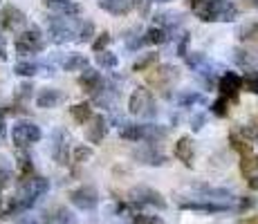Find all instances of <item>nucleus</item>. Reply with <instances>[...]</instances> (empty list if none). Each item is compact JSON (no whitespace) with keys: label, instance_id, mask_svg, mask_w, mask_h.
<instances>
[{"label":"nucleus","instance_id":"1","mask_svg":"<svg viewBox=\"0 0 258 224\" xmlns=\"http://www.w3.org/2000/svg\"><path fill=\"white\" fill-rule=\"evenodd\" d=\"M193 14L202 23H234L238 18V7L231 0H200Z\"/></svg>","mask_w":258,"mask_h":224},{"label":"nucleus","instance_id":"2","mask_svg":"<svg viewBox=\"0 0 258 224\" xmlns=\"http://www.w3.org/2000/svg\"><path fill=\"white\" fill-rule=\"evenodd\" d=\"M184 63H186V67L191 69V72L198 74V79H200L207 88L216 86V74L218 72H225V67L218 65L216 61H211V58L207 56V54H202V52H186L184 54Z\"/></svg>","mask_w":258,"mask_h":224},{"label":"nucleus","instance_id":"3","mask_svg":"<svg viewBox=\"0 0 258 224\" xmlns=\"http://www.w3.org/2000/svg\"><path fill=\"white\" fill-rule=\"evenodd\" d=\"M128 112L133 117L140 119H153L157 114V106H155V97L146 86H137L131 92V99H128Z\"/></svg>","mask_w":258,"mask_h":224},{"label":"nucleus","instance_id":"4","mask_svg":"<svg viewBox=\"0 0 258 224\" xmlns=\"http://www.w3.org/2000/svg\"><path fill=\"white\" fill-rule=\"evenodd\" d=\"M79 25L81 21H74V16H52L47 18V32L52 43L63 45V43H70L77 38L79 32Z\"/></svg>","mask_w":258,"mask_h":224},{"label":"nucleus","instance_id":"5","mask_svg":"<svg viewBox=\"0 0 258 224\" xmlns=\"http://www.w3.org/2000/svg\"><path fill=\"white\" fill-rule=\"evenodd\" d=\"M175 81H180V69H177L175 65H168V63H162V65L151 69V74H148V83H151L155 90H160L166 99L171 97L168 90L173 88Z\"/></svg>","mask_w":258,"mask_h":224},{"label":"nucleus","instance_id":"6","mask_svg":"<svg viewBox=\"0 0 258 224\" xmlns=\"http://www.w3.org/2000/svg\"><path fill=\"white\" fill-rule=\"evenodd\" d=\"M128 202H133L137 208L142 206H155L157 211H164V208L168 206L164 195H162L160 191H155V188L151 186H135L128 191Z\"/></svg>","mask_w":258,"mask_h":224},{"label":"nucleus","instance_id":"7","mask_svg":"<svg viewBox=\"0 0 258 224\" xmlns=\"http://www.w3.org/2000/svg\"><path fill=\"white\" fill-rule=\"evenodd\" d=\"M14 45H16V52L21 56H29V54H38L45 49V38H43V32L38 27H29L25 32H18Z\"/></svg>","mask_w":258,"mask_h":224},{"label":"nucleus","instance_id":"8","mask_svg":"<svg viewBox=\"0 0 258 224\" xmlns=\"http://www.w3.org/2000/svg\"><path fill=\"white\" fill-rule=\"evenodd\" d=\"M41 137H43L41 128H38L36 123H32V121H18L16 126L12 128V139H14V143H16L18 148L32 146V143L41 141Z\"/></svg>","mask_w":258,"mask_h":224},{"label":"nucleus","instance_id":"9","mask_svg":"<svg viewBox=\"0 0 258 224\" xmlns=\"http://www.w3.org/2000/svg\"><path fill=\"white\" fill-rule=\"evenodd\" d=\"M216 88H218V92H220V97H225L229 103H236L238 94L242 92V77L236 72L225 69V72L220 74V79H218Z\"/></svg>","mask_w":258,"mask_h":224},{"label":"nucleus","instance_id":"10","mask_svg":"<svg viewBox=\"0 0 258 224\" xmlns=\"http://www.w3.org/2000/svg\"><path fill=\"white\" fill-rule=\"evenodd\" d=\"M70 202L79 211H94L99 206V191L90 184H83L70 193Z\"/></svg>","mask_w":258,"mask_h":224},{"label":"nucleus","instance_id":"11","mask_svg":"<svg viewBox=\"0 0 258 224\" xmlns=\"http://www.w3.org/2000/svg\"><path fill=\"white\" fill-rule=\"evenodd\" d=\"M52 157L58 166H68L70 164V134L63 128H56L52 132Z\"/></svg>","mask_w":258,"mask_h":224},{"label":"nucleus","instance_id":"12","mask_svg":"<svg viewBox=\"0 0 258 224\" xmlns=\"http://www.w3.org/2000/svg\"><path fill=\"white\" fill-rule=\"evenodd\" d=\"M177 208L180 211H193V213H225L229 211V204H220V202H211V200H205V197H196V200H182L177 202Z\"/></svg>","mask_w":258,"mask_h":224},{"label":"nucleus","instance_id":"13","mask_svg":"<svg viewBox=\"0 0 258 224\" xmlns=\"http://www.w3.org/2000/svg\"><path fill=\"white\" fill-rule=\"evenodd\" d=\"M27 25V16L14 5H5L0 9V27L5 32H21V29Z\"/></svg>","mask_w":258,"mask_h":224},{"label":"nucleus","instance_id":"14","mask_svg":"<svg viewBox=\"0 0 258 224\" xmlns=\"http://www.w3.org/2000/svg\"><path fill=\"white\" fill-rule=\"evenodd\" d=\"M79 86H81V90L86 94H90V97H94V94L99 92L103 86H106V79L101 77V72L94 67H83L81 74H79Z\"/></svg>","mask_w":258,"mask_h":224},{"label":"nucleus","instance_id":"15","mask_svg":"<svg viewBox=\"0 0 258 224\" xmlns=\"http://www.w3.org/2000/svg\"><path fill=\"white\" fill-rule=\"evenodd\" d=\"M173 157L177 162H182L186 168L193 166V157H196V141H193L191 134H182L180 139L173 146Z\"/></svg>","mask_w":258,"mask_h":224},{"label":"nucleus","instance_id":"16","mask_svg":"<svg viewBox=\"0 0 258 224\" xmlns=\"http://www.w3.org/2000/svg\"><path fill=\"white\" fill-rule=\"evenodd\" d=\"M86 137H88V141L94 143V146H99V143L106 139V134H108V119L103 117V114H92V119L86 123Z\"/></svg>","mask_w":258,"mask_h":224},{"label":"nucleus","instance_id":"17","mask_svg":"<svg viewBox=\"0 0 258 224\" xmlns=\"http://www.w3.org/2000/svg\"><path fill=\"white\" fill-rule=\"evenodd\" d=\"M133 157L137 159V164H144V166H166L168 164V159L160 151H155L153 143H146V146L133 151Z\"/></svg>","mask_w":258,"mask_h":224},{"label":"nucleus","instance_id":"18","mask_svg":"<svg viewBox=\"0 0 258 224\" xmlns=\"http://www.w3.org/2000/svg\"><path fill=\"white\" fill-rule=\"evenodd\" d=\"M43 5L54 16H79L81 14V5L74 0H43Z\"/></svg>","mask_w":258,"mask_h":224},{"label":"nucleus","instance_id":"19","mask_svg":"<svg viewBox=\"0 0 258 224\" xmlns=\"http://www.w3.org/2000/svg\"><path fill=\"white\" fill-rule=\"evenodd\" d=\"M14 72L18 74V77H34V74H52L54 67L49 65V63H36V61H21L16 63V67H14Z\"/></svg>","mask_w":258,"mask_h":224},{"label":"nucleus","instance_id":"20","mask_svg":"<svg viewBox=\"0 0 258 224\" xmlns=\"http://www.w3.org/2000/svg\"><path fill=\"white\" fill-rule=\"evenodd\" d=\"M63 92L61 90H56V88H43L41 92H38V97H36V106L38 108H43V110H52V108H56L58 103L63 101Z\"/></svg>","mask_w":258,"mask_h":224},{"label":"nucleus","instance_id":"21","mask_svg":"<svg viewBox=\"0 0 258 224\" xmlns=\"http://www.w3.org/2000/svg\"><path fill=\"white\" fill-rule=\"evenodd\" d=\"M234 61L245 69V72H251V69H258V52L247 49V47H236L234 49Z\"/></svg>","mask_w":258,"mask_h":224},{"label":"nucleus","instance_id":"22","mask_svg":"<svg viewBox=\"0 0 258 224\" xmlns=\"http://www.w3.org/2000/svg\"><path fill=\"white\" fill-rule=\"evenodd\" d=\"M99 7L112 16H126L133 9V0H99Z\"/></svg>","mask_w":258,"mask_h":224},{"label":"nucleus","instance_id":"23","mask_svg":"<svg viewBox=\"0 0 258 224\" xmlns=\"http://www.w3.org/2000/svg\"><path fill=\"white\" fill-rule=\"evenodd\" d=\"M229 143H231V148L238 153L240 157H249V155H254V146H251V141L245 137V134H240V132H231L229 134Z\"/></svg>","mask_w":258,"mask_h":224},{"label":"nucleus","instance_id":"24","mask_svg":"<svg viewBox=\"0 0 258 224\" xmlns=\"http://www.w3.org/2000/svg\"><path fill=\"white\" fill-rule=\"evenodd\" d=\"M119 137L126 139V141H144V123H123L119 128Z\"/></svg>","mask_w":258,"mask_h":224},{"label":"nucleus","instance_id":"25","mask_svg":"<svg viewBox=\"0 0 258 224\" xmlns=\"http://www.w3.org/2000/svg\"><path fill=\"white\" fill-rule=\"evenodd\" d=\"M70 114H72V119L79 123V126H86V123L92 119L94 112H92V106H90V103L83 101V103H74V106L70 108Z\"/></svg>","mask_w":258,"mask_h":224},{"label":"nucleus","instance_id":"26","mask_svg":"<svg viewBox=\"0 0 258 224\" xmlns=\"http://www.w3.org/2000/svg\"><path fill=\"white\" fill-rule=\"evenodd\" d=\"M61 67L66 69V72H81L83 67H88V58L83 56V54H79V52H72V54H68V56L63 58Z\"/></svg>","mask_w":258,"mask_h":224},{"label":"nucleus","instance_id":"27","mask_svg":"<svg viewBox=\"0 0 258 224\" xmlns=\"http://www.w3.org/2000/svg\"><path fill=\"white\" fill-rule=\"evenodd\" d=\"M142 36H144V41H146V45H164V43L171 41V38H168V34H166V29L157 27V25L148 27Z\"/></svg>","mask_w":258,"mask_h":224},{"label":"nucleus","instance_id":"28","mask_svg":"<svg viewBox=\"0 0 258 224\" xmlns=\"http://www.w3.org/2000/svg\"><path fill=\"white\" fill-rule=\"evenodd\" d=\"M45 220L49 224H77V217H74L72 211H68L66 206L54 208V213H52V215H47Z\"/></svg>","mask_w":258,"mask_h":224},{"label":"nucleus","instance_id":"29","mask_svg":"<svg viewBox=\"0 0 258 224\" xmlns=\"http://www.w3.org/2000/svg\"><path fill=\"white\" fill-rule=\"evenodd\" d=\"M157 61H160V54H157V52L142 54V56L137 58L135 63H133V72H146V69H151Z\"/></svg>","mask_w":258,"mask_h":224},{"label":"nucleus","instance_id":"30","mask_svg":"<svg viewBox=\"0 0 258 224\" xmlns=\"http://www.w3.org/2000/svg\"><path fill=\"white\" fill-rule=\"evenodd\" d=\"M94 61H97V65L101 67V69H115V67L119 65L117 54H112L110 49H103V52H97Z\"/></svg>","mask_w":258,"mask_h":224},{"label":"nucleus","instance_id":"31","mask_svg":"<svg viewBox=\"0 0 258 224\" xmlns=\"http://www.w3.org/2000/svg\"><path fill=\"white\" fill-rule=\"evenodd\" d=\"M238 38L245 43H258V23H245L238 27Z\"/></svg>","mask_w":258,"mask_h":224},{"label":"nucleus","instance_id":"32","mask_svg":"<svg viewBox=\"0 0 258 224\" xmlns=\"http://www.w3.org/2000/svg\"><path fill=\"white\" fill-rule=\"evenodd\" d=\"M240 173L247 177H258V155L240 157Z\"/></svg>","mask_w":258,"mask_h":224},{"label":"nucleus","instance_id":"33","mask_svg":"<svg viewBox=\"0 0 258 224\" xmlns=\"http://www.w3.org/2000/svg\"><path fill=\"white\" fill-rule=\"evenodd\" d=\"M12 177H14V173H12V164H9V159L0 157V193L12 184Z\"/></svg>","mask_w":258,"mask_h":224},{"label":"nucleus","instance_id":"34","mask_svg":"<svg viewBox=\"0 0 258 224\" xmlns=\"http://www.w3.org/2000/svg\"><path fill=\"white\" fill-rule=\"evenodd\" d=\"M92 36H94V23L92 21H81L79 32H77V41L79 43H90Z\"/></svg>","mask_w":258,"mask_h":224},{"label":"nucleus","instance_id":"35","mask_svg":"<svg viewBox=\"0 0 258 224\" xmlns=\"http://www.w3.org/2000/svg\"><path fill=\"white\" fill-rule=\"evenodd\" d=\"M202 101H205V97L200 92H184L177 97V106L180 108H193L196 103H202Z\"/></svg>","mask_w":258,"mask_h":224},{"label":"nucleus","instance_id":"36","mask_svg":"<svg viewBox=\"0 0 258 224\" xmlns=\"http://www.w3.org/2000/svg\"><path fill=\"white\" fill-rule=\"evenodd\" d=\"M92 155H94V151L90 146H77L72 151V162L74 164H86V162L92 159Z\"/></svg>","mask_w":258,"mask_h":224},{"label":"nucleus","instance_id":"37","mask_svg":"<svg viewBox=\"0 0 258 224\" xmlns=\"http://www.w3.org/2000/svg\"><path fill=\"white\" fill-rule=\"evenodd\" d=\"M18 175H21V182L34 175V164L27 155H21V159H18Z\"/></svg>","mask_w":258,"mask_h":224},{"label":"nucleus","instance_id":"38","mask_svg":"<svg viewBox=\"0 0 258 224\" xmlns=\"http://www.w3.org/2000/svg\"><path fill=\"white\" fill-rule=\"evenodd\" d=\"M209 110H211V114H216V117L225 119L227 114H229V101H227L225 97H218L216 101L209 106Z\"/></svg>","mask_w":258,"mask_h":224},{"label":"nucleus","instance_id":"39","mask_svg":"<svg viewBox=\"0 0 258 224\" xmlns=\"http://www.w3.org/2000/svg\"><path fill=\"white\" fill-rule=\"evenodd\" d=\"M110 41H112V36L108 32H101L97 38L92 41V49H94V54L97 52H103V49H108V45H110Z\"/></svg>","mask_w":258,"mask_h":224},{"label":"nucleus","instance_id":"40","mask_svg":"<svg viewBox=\"0 0 258 224\" xmlns=\"http://www.w3.org/2000/svg\"><path fill=\"white\" fill-rule=\"evenodd\" d=\"M133 224H164L160 215H148V213H135L133 215Z\"/></svg>","mask_w":258,"mask_h":224},{"label":"nucleus","instance_id":"41","mask_svg":"<svg viewBox=\"0 0 258 224\" xmlns=\"http://www.w3.org/2000/svg\"><path fill=\"white\" fill-rule=\"evenodd\" d=\"M188 41H191V36H188L186 32H180V41H177V56L184 58V54L188 52Z\"/></svg>","mask_w":258,"mask_h":224},{"label":"nucleus","instance_id":"42","mask_svg":"<svg viewBox=\"0 0 258 224\" xmlns=\"http://www.w3.org/2000/svg\"><path fill=\"white\" fill-rule=\"evenodd\" d=\"M205 112H198V114H193L191 117V130L193 132H200L202 128H205Z\"/></svg>","mask_w":258,"mask_h":224},{"label":"nucleus","instance_id":"43","mask_svg":"<svg viewBox=\"0 0 258 224\" xmlns=\"http://www.w3.org/2000/svg\"><path fill=\"white\" fill-rule=\"evenodd\" d=\"M32 83H23L21 88H18V92H16V99L18 101H27L29 97H32Z\"/></svg>","mask_w":258,"mask_h":224},{"label":"nucleus","instance_id":"44","mask_svg":"<svg viewBox=\"0 0 258 224\" xmlns=\"http://www.w3.org/2000/svg\"><path fill=\"white\" fill-rule=\"evenodd\" d=\"M5 117H7V108H0V143L7 139V126H5Z\"/></svg>","mask_w":258,"mask_h":224},{"label":"nucleus","instance_id":"45","mask_svg":"<svg viewBox=\"0 0 258 224\" xmlns=\"http://www.w3.org/2000/svg\"><path fill=\"white\" fill-rule=\"evenodd\" d=\"M16 224H41V220H38L36 215H27V213H21L18 215V220Z\"/></svg>","mask_w":258,"mask_h":224},{"label":"nucleus","instance_id":"46","mask_svg":"<svg viewBox=\"0 0 258 224\" xmlns=\"http://www.w3.org/2000/svg\"><path fill=\"white\" fill-rule=\"evenodd\" d=\"M0 58H3V61L7 58V47H5V38L3 36H0Z\"/></svg>","mask_w":258,"mask_h":224},{"label":"nucleus","instance_id":"47","mask_svg":"<svg viewBox=\"0 0 258 224\" xmlns=\"http://www.w3.org/2000/svg\"><path fill=\"white\" fill-rule=\"evenodd\" d=\"M247 5H249V7H254V9H258V0H245Z\"/></svg>","mask_w":258,"mask_h":224},{"label":"nucleus","instance_id":"48","mask_svg":"<svg viewBox=\"0 0 258 224\" xmlns=\"http://www.w3.org/2000/svg\"><path fill=\"white\" fill-rule=\"evenodd\" d=\"M153 3H171V0H146V5H153Z\"/></svg>","mask_w":258,"mask_h":224},{"label":"nucleus","instance_id":"49","mask_svg":"<svg viewBox=\"0 0 258 224\" xmlns=\"http://www.w3.org/2000/svg\"><path fill=\"white\" fill-rule=\"evenodd\" d=\"M251 224H258V217H254V220H251Z\"/></svg>","mask_w":258,"mask_h":224},{"label":"nucleus","instance_id":"50","mask_svg":"<svg viewBox=\"0 0 258 224\" xmlns=\"http://www.w3.org/2000/svg\"><path fill=\"white\" fill-rule=\"evenodd\" d=\"M0 213H3V202H0Z\"/></svg>","mask_w":258,"mask_h":224}]
</instances>
